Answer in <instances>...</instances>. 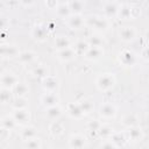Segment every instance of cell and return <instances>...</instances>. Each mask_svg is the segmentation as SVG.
Wrapping results in <instances>:
<instances>
[{
    "instance_id": "cell-1",
    "label": "cell",
    "mask_w": 149,
    "mask_h": 149,
    "mask_svg": "<svg viewBox=\"0 0 149 149\" xmlns=\"http://www.w3.org/2000/svg\"><path fill=\"white\" fill-rule=\"evenodd\" d=\"M85 26L97 30H106L109 27V19L98 15H87L85 17Z\"/></svg>"
},
{
    "instance_id": "cell-2",
    "label": "cell",
    "mask_w": 149,
    "mask_h": 149,
    "mask_svg": "<svg viewBox=\"0 0 149 149\" xmlns=\"http://www.w3.org/2000/svg\"><path fill=\"white\" fill-rule=\"evenodd\" d=\"M114 85H115V77L113 73H102V74H99L95 79L97 88L102 92L109 91Z\"/></svg>"
},
{
    "instance_id": "cell-3",
    "label": "cell",
    "mask_w": 149,
    "mask_h": 149,
    "mask_svg": "<svg viewBox=\"0 0 149 149\" xmlns=\"http://www.w3.org/2000/svg\"><path fill=\"white\" fill-rule=\"evenodd\" d=\"M99 115L105 120H111L116 115V106L112 102H104L99 106Z\"/></svg>"
},
{
    "instance_id": "cell-4",
    "label": "cell",
    "mask_w": 149,
    "mask_h": 149,
    "mask_svg": "<svg viewBox=\"0 0 149 149\" xmlns=\"http://www.w3.org/2000/svg\"><path fill=\"white\" fill-rule=\"evenodd\" d=\"M13 118L15 119L16 123L19 126H27L30 121V113L27 108H16V109H13V113H12Z\"/></svg>"
},
{
    "instance_id": "cell-5",
    "label": "cell",
    "mask_w": 149,
    "mask_h": 149,
    "mask_svg": "<svg viewBox=\"0 0 149 149\" xmlns=\"http://www.w3.org/2000/svg\"><path fill=\"white\" fill-rule=\"evenodd\" d=\"M42 87L44 92H57L59 87V80L56 76L48 74L42 78Z\"/></svg>"
},
{
    "instance_id": "cell-6",
    "label": "cell",
    "mask_w": 149,
    "mask_h": 149,
    "mask_svg": "<svg viewBox=\"0 0 149 149\" xmlns=\"http://www.w3.org/2000/svg\"><path fill=\"white\" fill-rule=\"evenodd\" d=\"M0 83H1V87L13 88V87L19 83V78H17V76L14 74L13 72L7 71V72H2V73H1Z\"/></svg>"
},
{
    "instance_id": "cell-7",
    "label": "cell",
    "mask_w": 149,
    "mask_h": 149,
    "mask_svg": "<svg viewBox=\"0 0 149 149\" xmlns=\"http://www.w3.org/2000/svg\"><path fill=\"white\" fill-rule=\"evenodd\" d=\"M65 21H66V26L73 30L80 29L85 26V17H83L81 14H71Z\"/></svg>"
},
{
    "instance_id": "cell-8",
    "label": "cell",
    "mask_w": 149,
    "mask_h": 149,
    "mask_svg": "<svg viewBox=\"0 0 149 149\" xmlns=\"http://www.w3.org/2000/svg\"><path fill=\"white\" fill-rule=\"evenodd\" d=\"M0 52H1L2 58H9V59L19 57V55H20L19 48L14 44H2Z\"/></svg>"
},
{
    "instance_id": "cell-9",
    "label": "cell",
    "mask_w": 149,
    "mask_h": 149,
    "mask_svg": "<svg viewBox=\"0 0 149 149\" xmlns=\"http://www.w3.org/2000/svg\"><path fill=\"white\" fill-rule=\"evenodd\" d=\"M58 102H59V98L56 94V92H45L41 97V104L45 108L55 106V105H58Z\"/></svg>"
},
{
    "instance_id": "cell-10",
    "label": "cell",
    "mask_w": 149,
    "mask_h": 149,
    "mask_svg": "<svg viewBox=\"0 0 149 149\" xmlns=\"http://www.w3.org/2000/svg\"><path fill=\"white\" fill-rule=\"evenodd\" d=\"M31 36L38 42H44L48 38V28L43 24H36L31 29Z\"/></svg>"
},
{
    "instance_id": "cell-11",
    "label": "cell",
    "mask_w": 149,
    "mask_h": 149,
    "mask_svg": "<svg viewBox=\"0 0 149 149\" xmlns=\"http://www.w3.org/2000/svg\"><path fill=\"white\" fill-rule=\"evenodd\" d=\"M119 37L123 42H132L136 37V29L134 27H130V26L122 27L119 30Z\"/></svg>"
},
{
    "instance_id": "cell-12",
    "label": "cell",
    "mask_w": 149,
    "mask_h": 149,
    "mask_svg": "<svg viewBox=\"0 0 149 149\" xmlns=\"http://www.w3.org/2000/svg\"><path fill=\"white\" fill-rule=\"evenodd\" d=\"M126 136H127V140L129 142H139L142 140L143 137V132L142 129L139 127V126H134V127H130V128H127L126 130Z\"/></svg>"
},
{
    "instance_id": "cell-13",
    "label": "cell",
    "mask_w": 149,
    "mask_h": 149,
    "mask_svg": "<svg viewBox=\"0 0 149 149\" xmlns=\"http://www.w3.org/2000/svg\"><path fill=\"white\" fill-rule=\"evenodd\" d=\"M70 148H85L87 147V140L81 134H72L69 139Z\"/></svg>"
},
{
    "instance_id": "cell-14",
    "label": "cell",
    "mask_w": 149,
    "mask_h": 149,
    "mask_svg": "<svg viewBox=\"0 0 149 149\" xmlns=\"http://www.w3.org/2000/svg\"><path fill=\"white\" fill-rule=\"evenodd\" d=\"M56 56H57V58H58L61 62L66 63V62H71L72 59H74V57L77 56V54H76L73 47H69V48H66V49H63V50L57 51Z\"/></svg>"
},
{
    "instance_id": "cell-15",
    "label": "cell",
    "mask_w": 149,
    "mask_h": 149,
    "mask_svg": "<svg viewBox=\"0 0 149 149\" xmlns=\"http://www.w3.org/2000/svg\"><path fill=\"white\" fill-rule=\"evenodd\" d=\"M66 113L71 118L77 119V120H80V119H83L85 116V114L81 111V108H80V106H79L78 102H71V104H69L66 106Z\"/></svg>"
},
{
    "instance_id": "cell-16",
    "label": "cell",
    "mask_w": 149,
    "mask_h": 149,
    "mask_svg": "<svg viewBox=\"0 0 149 149\" xmlns=\"http://www.w3.org/2000/svg\"><path fill=\"white\" fill-rule=\"evenodd\" d=\"M84 56L88 61H98L99 58H101L104 56V49H102V47H91L90 45L88 50L86 51V54Z\"/></svg>"
},
{
    "instance_id": "cell-17",
    "label": "cell",
    "mask_w": 149,
    "mask_h": 149,
    "mask_svg": "<svg viewBox=\"0 0 149 149\" xmlns=\"http://www.w3.org/2000/svg\"><path fill=\"white\" fill-rule=\"evenodd\" d=\"M116 17H119L120 20H123V21L132 20V6H129L127 3L120 5L118 8Z\"/></svg>"
},
{
    "instance_id": "cell-18",
    "label": "cell",
    "mask_w": 149,
    "mask_h": 149,
    "mask_svg": "<svg viewBox=\"0 0 149 149\" xmlns=\"http://www.w3.org/2000/svg\"><path fill=\"white\" fill-rule=\"evenodd\" d=\"M36 57H37V56H36V54H35L34 51L26 50V51L20 52L17 59H19V62H20L21 64H23V65H29V64H31V63L36 59Z\"/></svg>"
},
{
    "instance_id": "cell-19",
    "label": "cell",
    "mask_w": 149,
    "mask_h": 149,
    "mask_svg": "<svg viewBox=\"0 0 149 149\" xmlns=\"http://www.w3.org/2000/svg\"><path fill=\"white\" fill-rule=\"evenodd\" d=\"M118 8H119V5H116L115 1H109V2L105 3V6H104V15H105V17L111 19V17L116 16Z\"/></svg>"
},
{
    "instance_id": "cell-20",
    "label": "cell",
    "mask_w": 149,
    "mask_h": 149,
    "mask_svg": "<svg viewBox=\"0 0 149 149\" xmlns=\"http://www.w3.org/2000/svg\"><path fill=\"white\" fill-rule=\"evenodd\" d=\"M136 58H135V55L130 51V50H123L120 55V62L126 65V66H130V65H134Z\"/></svg>"
},
{
    "instance_id": "cell-21",
    "label": "cell",
    "mask_w": 149,
    "mask_h": 149,
    "mask_svg": "<svg viewBox=\"0 0 149 149\" xmlns=\"http://www.w3.org/2000/svg\"><path fill=\"white\" fill-rule=\"evenodd\" d=\"M71 45V41L69 40V37L66 36H58L55 38L54 41V47L57 51L59 50H63V49H66Z\"/></svg>"
},
{
    "instance_id": "cell-22",
    "label": "cell",
    "mask_w": 149,
    "mask_h": 149,
    "mask_svg": "<svg viewBox=\"0 0 149 149\" xmlns=\"http://www.w3.org/2000/svg\"><path fill=\"white\" fill-rule=\"evenodd\" d=\"M19 125L16 123V121H15V119L13 118V115L10 114V115H6V116H3L2 119H1V128H3V129H7V130H13V129H15L16 127H17Z\"/></svg>"
},
{
    "instance_id": "cell-23",
    "label": "cell",
    "mask_w": 149,
    "mask_h": 149,
    "mask_svg": "<svg viewBox=\"0 0 149 149\" xmlns=\"http://www.w3.org/2000/svg\"><path fill=\"white\" fill-rule=\"evenodd\" d=\"M22 140H30V139H34L37 136V129L34 127V126H23V129L21 130L20 133Z\"/></svg>"
},
{
    "instance_id": "cell-24",
    "label": "cell",
    "mask_w": 149,
    "mask_h": 149,
    "mask_svg": "<svg viewBox=\"0 0 149 149\" xmlns=\"http://www.w3.org/2000/svg\"><path fill=\"white\" fill-rule=\"evenodd\" d=\"M12 91H13V93H14L16 97H26L27 93L29 92V87H28V85H27L26 83L19 81V83L12 88Z\"/></svg>"
},
{
    "instance_id": "cell-25",
    "label": "cell",
    "mask_w": 149,
    "mask_h": 149,
    "mask_svg": "<svg viewBox=\"0 0 149 149\" xmlns=\"http://www.w3.org/2000/svg\"><path fill=\"white\" fill-rule=\"evenodd\" d=\"M56 14H57L58 17L66 20V19L72 14L71 10H70L69 3H59L58 7H57V9H56Z\"/></svg>"
},
{
    "instance_id": "cell-26",
    "label": "cell",
    "mask_w": 149,
    "mask_h": 149,
    "mask_svg": "<svg viewBox=\"0 0 149 149\" xmlns=\"http://www.w3.org/2000/svg\"><path fill=\"white\" fill-rule=\"evenodd\" d=\"M88 48H90V44H88V42L85 40H80V41H77L76 43H74V45H73V49H74V51H76V54L77 55H85L86 54V51L88 50Z\"/></svg>"
},
{
    "instance_id": "cell-27",
    "label": "cell",
    "mask_w": 149,
    "mask_h": 149,
    "mask_svg": "<svg viewBox=\"0 0 149 149\" xmlns=\"http://www.w3.org/2000/svg\"><path fill=\"white\" fill-rule=\"evenodd\" d=\"M45 112H47V116L51 120H57L61 115H62V108L59 107V105H55V106H51V107H48L45 108Z\"/></svg>"
},
{
    "instance_id": "cell-28",
    "label": "cell",
    "mask_w": 149,
    "mask_h": 149,
    "mask_svg": "<svg viewBox=\"0 0 149 149\" xmlns=\"http://www.w3.org/2000/svg\"><path fill=\"white\" fill-rule=\"evenodd\" d=\"M72 14H81L84 10V2L81 0H71L68 2Z\"/></svg>"
},
{
    "instance_id": "cell-29",
    "label": "cell",
    "mask_w": 149,
    "mask_h": 149,
    "mask_svg": "<svg viewBox=\"0 0 149 149\" xmlns=\"http://www.w3.org/2000/svg\"><path fill=\"white\" fill-rule=\"evenodd\" d=\"M13 91L12 88H6V87H1V91H0V101L2 105H6V104H9L12 102V95H13Z\"/></svg>"
},
{
    "instance_id": "cell-30",
    "label": "cell",
    "mask_w": 149,
    "mask_h": 149,
    "mask_svg": "<svg viewBox=\"0 0 149 149\" xmlns=\"http://www.w3.org/2000/svg\"><path fill=\"white\" fill-rule=\"evenodd\" d=\"M78 104H79V106H80V108H81V111L84 112V114L85 115H87V114H90L92 111H93V108H94V104H93V101L92 100H90V99H81L80 101H78Z\"/></svg>"
},
{
    "instance_id": "cell-31",
    "label": "cell",
    "mask_w": 149,
    "mask_h": 149,
    "mask_svg": "<svg viewBox=\"0 0 149 149\" xmlns=\"http://www.w3.org/2000/svg\"><path fill=\"white\" fill-rule=\"evenodd\" d=\"M109 139L116 144V147H123L126 144V142L128 141L126 133H122V134L121 133H113Z\"/></svg>"
},
{
    "instance_id": "cell-32",
    "label": "cell",
    "mask_w": 149,
    "mask_h": 149,
    "mask_svg": "<svg viewBox=\"0 0 149 149\" xmlns=\"http://www.w3.org/2000/svg\"><path fill=\"white\" fill-rule=\"evenodd\" d=\"M23 147L24 148H29V149H40L42 148V141L40 137H34L30 140H24L23 141Z\"/></svg>"
},
{
    "instance_id": "cell-33",
    "label": "cell",
    "mask_w": 149,
    "mask_h": 149,
    "mask_svg": "<svg viewBox=\"0 0 149 149\" xmlns=\"http://www.w3.org/2000/svg\"><path fill=\"white\" fill-rule=\"evenodd\" d=\"M113 133H114V129L108 125H101L100 129L98 130L99 136L102 137V139H109Z\"/></svg>"
},
{
    "instance_id": "cell-34",
    "label": "cell",
    "mask_w": 149,
    "mask_h": 149,
    "mask_svg": "<svg viewBox=\"0 0 149 149\" xmlns=\"http://www.w3.org/2000/svg\"><path fill=\"white\" fill-rule=\"evenodd\" d=\"M10 104H12L13 109H16V108H27L28 100L26 99V97H16V99L13 100Z\"/></svg>"
},
{
    "instance_id": "cell-35",
    "label": "cell",
    "mask_w": 149,
    "mask_h": 149,
    "mask_svg": "<svg viewBox=\"0 0 149 149\" xmlns=\"http://www.w3.org/2000/svg\"><path fill=\"white\" fill-rule=\"evenodd\" d=\"M91 47H102L104 45V38L100 35H91L86 40Z\"/></svg>"
},
{
    "instance_id": "cell-36",
    "label": "cell",
    "mask_w": 149,
    "mask_h": 149,
    "mask_svg": "<svg viewBox=\"0 0 149 149\" xmlns=\"http://www.w3.org/2000/svg\"><path fill=\"white\" fill-rule=\"evenodd\" d=\"M31 73H33V76H35V77H38V78H44L45 76H48V71H47V68L44 66V65H37V66H35L34 69H33V71H31Z\"/></svg>"
},
{
    "instance_id": "cell-37",
    "label": "cell",
    "mask_w": 149,
    "mask_h": 149,
    "mask_svg": "<svg viewBox=\"0 0 149 149\" xmlns=\"http://www.w3.org/2000/svg\"><path fill=\"white\" fill-rule=\"evenodd\" d=\"M122 125L126 128H130V127L137 126V118H135V115H126L122 119Z\"/></svg>"
},
{
    "instance_id": "cell-38",
    "label": "cell",
    "mask_w": 149,
    "mask_h": 149,
    "mask_svg": "<svg viewBox=\"0 0 149 149\" xmlns=\"http://www.w3.org/2000/svg\"><path fill=\"white\" fill-rule=\"evenodd\" d=\"M50 133L52 135H61L63 133V125L59 121H54L50 126Z\"/></svg>"
},
{
    "instance_id": "cell-39",
    "label": "cell",
    "mask_w": 149,
    "mask_h": 149,
    "mask_svg": "<svg viewBox=\"0 0 149 149\" xmlns=\"http://www.w3.org/2000/svg\"><path fill=\"white\" fill-rule=\"evenodd\" d=\"M101 125L102 123L100 121H98V120H91V121L87 122L86 127H87V130H90V132H97L98 133V130L100 129Z\"/></svg>"
},
{
    "instance_id": "cell-40",
    "label": "cell",
    "mask_w": 149,
    "mask_h": 149,
    "mask_svg": "<svg viewBox=\"0 0 149 149\" xmlns=\"http://www.w3.org/2000/svg\"><path fill=\"white\" fill-rule=\"evenodd\" d=\"M44 3H45V6L49 8V9H57V7H58V2H57V0H45L44 1Z\"/></svg>"
},
{
    "instance_id": "cell-41",
    "label": "cell",
    "mask_w": 149,
    "mask_h": 149,
    "mask_svg": "<svg viewBox=\"0 0 149 149\" xmlns=\"http://www.w3.org/2000/svg\"><path fill=\"white\" fill-rule=\"evenodd\" d=\"M141 15V8L137 6H132V19H136Z\"/></svg>"
},
{
    "instance_id": "cell-42",
    "label": "cell",
    "mask_w": 149,
    "mask_h": 149,
    "mask_svg": "<svg viewBox=\"0 0 149 149\" xmlns=\"http://www.w3.org/2000/svg\"><path fill=\"white\" fill-rule=\"evenodd\" d=\"M101 147H102V148H118V147H116V144H115L111 139L105 140V141L101 143Z\"/></svg>"
},
{
    "instance_id": "cell-43",
    "label": "cell",
    "mask_w": 149,
    "mask_h": 149,
    "mask_svg": "<svg viewBox=\"0 0 149 149\" xmlns=\"http://www.w3.org/2000/svg\"><path fill=\"white\" fill-rule=\"evenodd\" d=\"M20 2H21V5L24 6V7H30V6L34 5L35 0H20Z\"/></svg>"
},
{
    "instance_id": "cell-44",
    "label": "cell",
    "mask_w": 149,
    "mask_h": 149,
    "mask_svg": "<svg viewBox=\"0 0 149 149\" xmlns=\"http://www.w3.org/2000/svg\"><path fill=\"white\" fill-rule=\"evenodd\" d=\"M142 57L146 58V59H149V45L146 47V48L142 50Z\"/></svg>"
},
{
    "instance_id": "cell-45",
    "label": "cell",
    "mask_w": 149,
    "mask_h": 149,
    "mask_svg": "<svg viewBox=\"0 0 149 149\" xmlns=\"http://www.w3.org/2000/svg\"><path fill=\"white\" fill-rule=\"evenodd\" d=\"M146 40H147V41L149 42V31H148V33L146 34Z\"/></svg>"
},
{
    "instance_id": "cell-46",
    "label": "cell",
    "mask_w": 149,
    "mask_h": 149,
    "mask_svg": "<svg viewBox=\"0 0 149 149\" xmlns=\"http://www.w3.org/2000/svg\"><path fill=\"white\" fill-rule=\"evenodd\" d=\"M113 1H115V2H116V1H118V0H113Z\"/></svg>"
},
{
    "instance_id": "cell-47",
    "label": "cell",
    "mask_w": 149,
    "mask_h": 149,
    "mask_svg": "<svg viewBox=\"0 0 149 149\" xmlns=\"http://www.w3.org/2000/svg\"><path fill=\"white\" fill-rule=\"evenodd\" d=\"M100 1H106V0H100Z\"/></svg>"
}]
</instances>
